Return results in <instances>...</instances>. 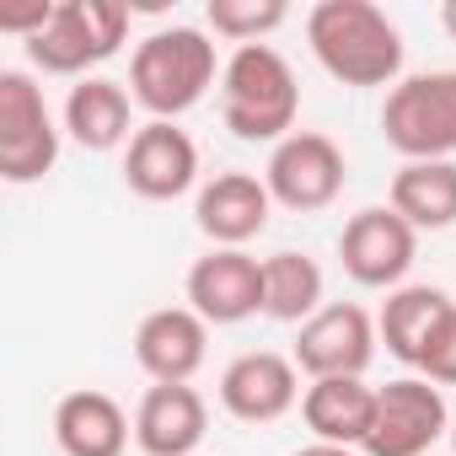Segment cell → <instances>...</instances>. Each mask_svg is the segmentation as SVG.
Returning a JSON list of instances; mask_svg holds the SVG:
<instances>
[{
    "label": "cell",
    "instance_id": "1",
    "mask_svg": "<svg viewBox=\"0 0 456 456\" xmlns=\"http://www.w3.org/2000/svg\"><path fill=\"white\" fill-rule=\"evenodd\" d=\"M306 44L344 86H397L403 76V33L370 0H317L306 17Z\"/></svg>",
    "mask_w": 456,
    "mask_h": 456
},
{
    "label": "cell",
    "instance_id": "2",
    "mask_svg": "<svg viewBox=\"0 0 456 456\" xmlns=\"http://www.w3.org/2000/svg\"><path fill=\"white\" fill-rule=\"evenodd\" d=\"M301 113V86L296 70L280 49L269 44H242L220 70V118L248 145H280L296 134Z\"/></svg>",
    "mask_w": 456,
    "mask_h": 456
},
{
    "label": "cell",
    "instance_id": "3",
    "mask_svg": "<svg viewBox=\"0 0 456 456\" xmlns=\"http://www.w3.org/2000/svg\"><path fill=\"white\" fill-rule=\"evenodd\" d=\"M220 70L225 65L215 60V44L199 28H161L129 60V97L151 118L172 124V118H183L188 108L204 102V92L215 86Z\"/></svg>",
    "mask_w": 456,
    "mask_h": 456
},
{
    "label": "cell",
    "instance_id": "4",
    "mask_svg": "<svg viewBox=\"0 0 456 456\" xmlns=\"http://www.w3.org/2000/svg\"><path fill=\"white\" fill-rule=\"evenodd\" d=\"M129 17H134V6H124V0H60L54 22L28 44V60L44 76L86 81L92 65H102V60H113L124 49Z\"/></svg>",
    "mask_w": 456,
    "mask_h": 456
},
{
    "label": "cell",
    "instance_id": "5",
    "mask_svg": "<svg viewBox=\"0 0 456 456\" xmlns=\"http://www.w3.org/2000/svg\"><path fill=\"white\" fill-rule=\"evenodd\" d=\"M381 134L403 161L456 156V70H424L387 92Z\"/></svg>",
    "mask_w": 456,
    "mask_h": 456
},
{
    "label": "cell",
    "instance_id": "6",
    "mask_svg": "<svg viewBox=\"0 0 456 456\" xmlns=\"http://www.w3.org/2000/svg\"><path fill=\"white\" fill-rule=\"evenodd\" d=\"M60 161L54 113L28 70H0V177L38 183Z\"/></svg>",
    "mask_w": 456,
    "mask_h": 456
},
{
    "label": "cell",
    "instance_id": "7",
    "mask_svg": "<svg viewBox=\"0 0 456 456\" xmlns=\"http://www.w3.org/2000/svg\"><path fill=\"white\" fill-rule=\"evenodd\" d=\"M440 435H451V408L435 381L403 376L376 387V419L365 435V456H424Z\"/></svg>",
    "mask_w": 456,
    "mask_h": 456
},
{
    "label": "cell",
    "instance_id": "8",
    "mask_svg": "<svg viewBox=\"0 0 456 456\" xmlns=\"http://www.w3.org/2000/svg\"><path fill=\"white\" fill-rule=\"evenodd\" d=\"M413 253H419V232L392 204H370L349 215L344 237H338V264L365 290H397L403 274L413 269Z\"/></svg>",
    "mask_w": 456,
    "mask_h": 456
},
{
    "label": "cell",
    "instance_id": "9",
    "mask_svg": "<svg viewBox=\"0 0 456 456\" xmlns=\"http://www.w3.org/2000/svg\"><path fill=\"white\" fill-rule=\"evenodd\" d=\"M344 151L317 134V129H296L290 140L274 145L269 167H264V183L274 193V204L296 209V215H317L328 209L338 193H344Z\"/></svg>",
    "mask_w": 456,
    "mask_h": 456
},
{
    "label": "cell",
    "instance_id": "10",
    "mask_svg": "<svg viewBox=\"0 0 456 456\" xmlns=\"http://www.w3.org/2000/svg\"><path fill=\"white\" fill-rule=\"evenodd\" d=\"M376 338L381 333H376L370 312L338 301V306H322L312 322H301L290 360L312 381H322V376H365L370 360H376Z\"/></svg>",
    "mask_w": 456,
    "mask_h": 456
},
{
    "label": "cell",
    "instance_id": "11",
    "mask_svg": "<svg viewBox=\"0 0 456 456\" xmlns=\"http://www.w3.org/2000/svg\"><path fill=\"white\" fill-rule=\"evenodd\" d=\"M183 290L204 322L232 328V322H248L264 312V264L242 248H215V253L193 258Z\"/></svg>",
    "mask_w": 456,
    "mask_h": 456
},
{
    "label": "cell",
    "instance_id": "12",
    "mask_svg": "<svg viewBox=\"0 0 456 456\" xmlns=\"http://www.w3.org/2000/svg\"><path fill=\"white\" fill-rule=\"evenodd\" d=\"M204 354H209V322L193 306L145 312L134 328V360L156 387H188L204 370Z\"/></svg>",
    "mask_w": 456,
    "mask_h": 456
},
{
    "label": "cell",
    "instance_id": "13",
    "mask_svg": "<svg viewBox=\"0 0 456 456\" xmlns=\"http://www.w3.org/2000/svg\"><path fill=\"white\" fill-rule=\"evenodd\" d=\"M301 403V376L296 360L274 349H248L220 370V408L242 424H274Z\"/></svg>",
    "mask_w": 456,
    "mask_h": 456
},
{
    "label": "cell",
    "instance_id": "14",
    "mask_svg": "<svg viewBox=\"0 0 456 456\" xmlns=\"http://www.w3.org/2000/svg\"><path fill=\"white\" fill-rule=\"evenodd\" d=\"M199 177V145L188 140V129L177 124H161L151 118L145 129H134L129 151H124V183L129 193L151 199V204H167V199H183Z\"/></svg>",
    "mask_w": 456,
    "mask_h": 456
},
{
    "label": "cell",
    "instance_id": "15",
    "mask_svg": "<svg viewBox=\"0 0 456 456\" xmlns=\"http://www.w3.org/2000/svg\"><path fill=\"white\" fill-rule=\"evenodd\" d=\"M269 209H274V193H269L264 177H253V172H220L215 183L199 188L193 225L215 248H248L269 225Z\"/></svg>",
    "mask_w": 456,
    "mask_h": 456
},
{
    "label": "cell",
    "instance_id": "16",
    "mask_svg": "<svg viewBox=\"0 0 456 456\" xmlns=\"http://www.w3.org/2000/svg\"><path fill=\"white\" fill-rule=\"evenodd\" d=\"M209 435V408L193 387H151L134 408V445L145 456H193Z\"/></svg>",
    "mask_w": 456,
    "mask_h": 456
},
{
    "label": "cell",
    "instance_id": "17",
    "mask_svg": "<svg viewBox=\"0 0 456 456\" xmlns=\"http://www.w3.org/2000/svg\"><path fill=\"white\" fill-rule=\"evenodd\" d=\"M301 419L322 445L360 451L376 419V387H365V376H322L301 392Z\"/></svg>",
    "mask_w": 456,
    "mask_h": 456
},
{
    "label": "cell",
    "instance_id": "18",
    "mask_svg": "<svg viewBox=\"0 0 456 456\" xmlns=\"http://www.w3.org/2000/svg\"><path fill=\"white\" fill-rule=\"evenodd\" d=\"M134 424L124 419V408L108 392H70L54 408V440L65 456H124L129 451Z\"/></svg>",
    "mask_w": 456,
    "mask_h": 456
},
{
    "label": "cell",
    "instance_id": "19",
    "mask_svg": "<svg viewBox=\"0 0 456 456\" xmlns=\"http://www.w3.org/2000/svg\"><path fill=\"white\" fill-rule=\"evenodd\" d=\"M129 102H134V97H129L118 81L86 76V81H76L70 97H65V134H70L81 151H113V145L134 140V134H129Z\"/></svg>",
    "mask_w": 456,
    "mask_h": 456
},
{
    "label": "cell",
    "instance_id": "20",
    "mask_svg": "<svg viewBox=\"0 0 456 456\" xmlns=\"http://www.w3.org/2000/svg\"><path fill=\"white\" fill-rule=\"evenodd\" d=\"M387 204L413 232H445V225H456V161H403Z\"/></svg>",
    "mask_w": 456,
    "mask_h": 456
},
{
    "label": "cell",
    "instance_id": "21",
    "mask_svg": "<svg viewBox=\"0 0 456 456\" xmlns=\"http://www.w3.org/2000/svg\"><path fill=\"white\" fill-rule=\"evenodd\" d=\"M445 306H451V296H445V290H435V285H397V290L387 296L381 317H376V333H381L387 354L419 370L424 338H429V328L445 317Z\"/></svg>",
    "mask_w": 456,
    "mask_h": 456
},
{
    "label": "cell",
    "instance_id": "22",
    "mask_svg": "<svg viewBox=\"0 0 456 456\" xmlns=\"http://www.w3.org/2000/svg\"><path fill=\"white\" fill-rule=\"evenodd\" d=\"M322 312V269L306 253L264 258V317L274 322H312Z\"/></svg>",
    "mask_w": 456,
    "mask_h": 456
},
{
    "label": "cell",
    "instance_id": "23",
    "mask_svg": "<svg viewBox=\"0 0 456 456\" xmlns=\"http://www.w3.org/2000/svg\"><path fill=\"white\" fill-rule=\"evenodd\" d=\"M204 17H209V28L220 38H232L242 49V44H264L274 28H285L290 6L285 0H209Z\"/></svg>",
    "mask_w": 456,
    "mask_h": 456
},
{
    "label": "cell",
    "instance_id": "24",
    "mask_svg": "<svg viewBox=\"0 0 456 456\" xmlns=\"http://www.w3.org/2000/svg\"><path fill=\"white\" fill-rule=\"evenodd\" d=\"M419 370H424V381H435V387H456V301H451L445 317L429 328L424 354H419Z\"/></svg>",
    "mask_w": 456,
    "mask_h": 456
},
{
    "label": "cell",
    "instance_id": "25",
    "mask_svg": "<svg viewBox=\"0 0 456 456\" xmlns=\"http://www.w3.org/2000/svg\"><path fill=\"white\" fill-rule=\"evenodd\" d=\"M54 6L60 0H17V6H6L0 0V33H17V38H38L49 22H54Z\"/></svg>",
    "mask_w": 456,
    "mask_h": 456
},
{
    "label": "cell",
    "instance_id": "26",
    "mask_svg": "<svg viewBox=\"0 0 456 456\" xmlns=\"http://www.w3.org/2000/svg\"><path fill=\"white\" fill-rule=\"evenodd\" d=\"M290 456H354L349 445H322V440H312V445H301V451H290Z\"/></svg>",
    "mask_w": 456,
    "mask_h": 456
},
{
    "label": "cell",
    "instance_id": "27",
    "mask_svg": "<svg viewBox=\"0 0 456 456\" xmlns=\"http://www.w3.org/2000/svg\"><path fill=\"white\" fill-rule=\"evenodd\" d=\"M440 28H445L451 44H456V0H445V6H440Z\"/></svg>",
    "mask_w": 456,
    "mask_h": 456
},
{
    "label": "cell",
    "instance_id": "28",
    "mask_svg": "<svg viewBox=\"0 0 456 456\" xmlns=\"http://www.w3.org/2000/svg\"><path fill=\"white\" fill-rule=\"evenodd\" d=\"M451 451H456V413H451Z\"/></svg>",
    "mask_w": 456,
    "mask_h": 456
}]
</instances>
